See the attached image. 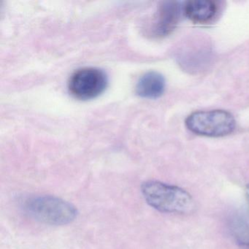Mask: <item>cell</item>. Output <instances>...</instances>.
Segmentation results:
<instances>
[{"mask_svg":"<svg viewBox=\"0 0 249 249\" xmlns=\"http://www.w3.org/2000/svg\"><path fill=\"white\" fill-rule=\"evenodd\" d=\"M141 192L147 203L160 212L188 213L195 208L190 194L178 186L149 180L142 183Z\"/></svg>","mask_w":249,"mask_h":249,"instance_id":"cell-1","label":"cell"},{"mask_svg":"<svg viewBox=\"0 0 249 249\" xmlns=\"http://www.w3.org/2000/svg\"><path fill=\"white\" fill-rule=\"evenodd\" d=\"M27 214L40 222L51 225H65L78 215L77 208L71 202L54 196H34L23 204Z\"/></svg>","mask_w":249,"mask_h":249,"instance_id":"cell-2","label":"cell"},{"mask_svg":"<svg viewBox=\"0 0 249 249\" xmlns=\"http://www.w3.org/2000/svg\"><path fill=\"white\" fill-rule=\"evenodd\" d=\"M185 124L196 135L218 138L232 133L236 122L230 112L213 110L192 113L186 118Z\"/></svg>","mask_w":249,"mask_h":249,"instance_id":"cell-3","label":"cell"},{"mask_svg":"<svg viewBox=\"0 0 249 249\" xmlns=\"http://www.w3.org/2000/svg\"><path fill=\"white\" fill-rule=\"evenodd\" d=\"M107 84L106 73L94 68H85L75 71L70 78L68 88L75 98L91 100L104 91Z\"/></svg>","mask_w":249,"mask_h":249,"instance_id":"cell-4","label":"cell"},{"mask_svg":"<svg viewBox=\"0 0 249 249\" xmlns=\"http://www.w3.org/2000/svg\"><path fill=\"white\" fill-rule=\"evenodd\" d=\"M181 14V6L177 1L161 2L149 26V35L161 38L171 34L178 24Z\"/></svg>","mask_w":249,"mask_h":249,"instance_id":"cell-5","label":"cell"},{"mask_svg":"<svg viewBox=\"0 0 249 249\" xmlns=\"http://www.w3.org/2000/svg\"><path fill=\"white\" fill-rule=\"evenodd\" d=\"M185 15L196 24L213 22L219 14V3L215 0H190L185 4Z\"/></svg>","mask_w":249,"mask_h":249,"instance_id":"cell-6","label":"cell"},{"mask_svg":"<svg viewBox=\"0 0 249 249\" xmlns=\"http://www.w3.org/2000/svg\"><path fill=\"white\" fill-rule=\"evenodd\" d=\"M165 90V79L160 72H146L140 78L136 86L138 95L144 98L156 99L161 97Z\"/></svg>","mask_w":249,"mask_h":249,"instance_id":"cell-7","label":"cell"},{"mask_svg":"<svg viewBox=\"0 0 249 249\" xmlns=\"http://www.w3.org/2000/svg\"><path fill=\"white\" fill-rule=\"evenodd\" d=\"M229 230L240 246H249V211H236L229 219Z\"/></svg>","mask_w":249,"mask_h":249,"instance_id":"cell-8","label":"cell"},{"mask_svg":"<svg viewBox=\"0 0 249 249\" xmlns=\"http://www.w3.org/2000/svg\"><path fill=\"white\" fill-rule=\"evenodd\" d=\"M245 194H246V199H247L248 202H249V184L246 186Z\"/></svg>","mask_w":249,"mask_h":249,"instance_id":"cell-9","label":"cell"}]
</instances>
